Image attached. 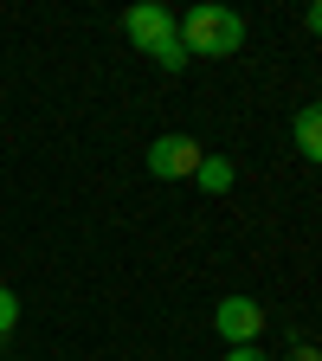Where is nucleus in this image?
Masks as SVG:
<instances>
[{
    "mask_svg": "<svg viewBox=\"0 0 322 361\" xmlns=\"http://www.w3.org/2000/svg\"><path fill=\"white\" fill-rule=\"evenodd\" d=\"M174 39L187 45V59H233L239 45H245V13L206 0V7H187V13L174 20Z\"/></svg>",
    "mask_w": 322,
    "mask_h": 361,
    "instance_id": "obj_1",
    "label": "nucleus"
},
{
    "mask_svg": "<svg viewBox=\"0 0 322 361\" xmlns=\"http://www.w3.org/2000/svg\"><path fill=\"white\" fill-rule=\"evenodd\" d=\"M142 161H149L155 180H194V168L206 161V149L194 142V135H155Z\"/></svg>",
    "mask_w": 322,
    "mask_h": 361,
    "instance_id": "obj_2",
    "label": "nucleus"
},
{
    "mask_svg": "<svg viewBox=\"0 0 322 361\" xmlns=\"http://www.w3.org/2000/svg\"><path fill=\"white\" fill-rule=\"evenodd\" d=\"M213 329L225 336V348H252L258 329H264V303H258V297H219Z\"/></svg>",
    "mask_w": 322,
    "mask_h": 361,
    "instance_id": "obj_3",
    "label": "nucleus"
},
{
    "mask_svg": "<svg viewBox=\"0 0 322 361\" xmlns=\"http://www.w3.org/2000/svg\"><path fill=\"white\" fill-rule=\"evenodd\" d=\"M123 32H129V45L155 52V45H168V39H174V13H168V7H155V0H142V7H129V13H123Z\"/></svg>",
    "mask_w": 322,
    "mask_h": 361,
    "instance_id": "obj_4",
    "label": "nucleus"
},
{
    "mask_svg": "<svg viewBox=\"0 0 322 361\" xmlns=\"http://www.w3.org/2000/svg\"><path fill=\"white\" fill-rule=\"evenodd\" d=\"M290 135H297V155H309L322 168V104H303L297 123H290Z\"/></svg>",
    "mask_w": 322,
    "mask_h": 361,
    "instance_id": "obj_5",
    "label": "nucleus"
},
{
    "mask_svg": "<svg viewBox=\"0 0 322 361\" xmlns=\"http://www.w3.org/2000/svg\"><path fill=\"white\" fill-rule=\"evenodd\" d=\"M194 180H200L206 194H225V188H233V180H239V168H233V161H219V155H206V161L194 168Z\"/></svg>",
    "mask_w": 322,
    "mask_h": 361,
    "instance_id": "obj_6",
    "label": "nucleus"
},
{
    "mask_svg": "<svg viewBox=\"0 0 322 361\" xmlns=\"http://www.w3.org/2000/svg\"><path fill=\"white\" fill-rule=\"evenodd\" d=\"M13 329H20V297H13L7 284H0V342H7Z\"/></svg>",
    "mask_w": 322,
    "mask_h": 361,
    "instance_id": "obj_7",
    "label": "nucleus"
},
{
    "mask_svg": "<svg viewBox=\"0 0 322 361\" xmlns=\"http://www.w3.org/2000/svg\"><path fill=\"white\" fill-rule=\"evenodd\" d=\"M161 71H180V65H187V45H180V39H168V45H155V52H149Z\"/></svg>",
    "mask_w": 322,
    "mask_h": 361,
    "instance_id": "obj_8",
    "label": "nucleus"
},
{
    "mask_svg": "<svg viewBox=\"0 0 322 361\" xmlns=\"http://www.w3.org/2000/svg\"><path fill=\"white\" fill-rule=\"evenodd\" d=\"M284 361H322V348H316V342H290V355H284Z\"/></svg>",
    "mask_w": 322,
    "mask_h": 361,
    "instance_id": "obj_9",
    "label": "nucleus"
},
{
    "mask_svg": "<svg viewBox=\"0 0 322 361\" xmlns=\"http://www.w3.org/2000/svg\"><path fill=\"white\" fill-rule=\"evenodd\" d=\"M225 361H271V355H264V348L252 342V348H225Z\"/></svg>",
    "mask_w": 322,
    "mask_h": 361,
    "instance_id": "obj_10",
    "label": "nucleus"
},
{
    "mask_svg": "<svg viewBox=\"0 0 322 361\" xmlns=\"http://www.w3.org/2000/svg\"><path fill=\"white\" fill-rule=\"evenodd\" d=\"M303 26H309V32H316V39H322V0H316V7H309V13H303Z\"/></svg>",
    "mask_w": 322,
    "mask_h": 361,
    "instance_id": "obj_11",
    "label": "nucleus"
}]
</instances>
